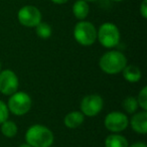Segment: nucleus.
I'll return each instance as SVG.
<instances>
[{
	"label": "nucleus",
	"mask_w": 147,
	"mask_h": 147,
	"mask_svg": "<svg viewBox=\"0 0 147 147\" xmlns=\"http://www.w3.org/2000/svg\"><path fill=\"white\" fill-rule=\"evenodd\" d=\"M53 140V131L40 124L30 126L25 133V142L31 147H51Z\"/></svg>",
	"instance_id": "f257e3e1"
},
{
	"label": "nucleus",
	"mask_w": 147,
	"mask_h": 147,
	"mask_svg": "<svg viewBox=\"0 0 147 147\" xmlns=\"http://www.w3.org/2000/svg\"><path fill=\"white\" fill-rule=\"evenodd\" d=\"M127 65V57L119 51H110L105 53L99 61V67L108 75H116L123 71Z\"/></svg>",
	"instance_id": "f03ea898"
},
{
	"label": "nucleus",
	"mask_w": 147,
	"mask_h": 147,
	"mask_svg": "<svg viewBox=\"0 0 147 147\" xmlns=\"http://www.w3.org/2000/svg\"><path fill=\"white\" fill-rule=\"evenodd\" d=\"M74 37L79 45L90 47L97 40V28L92 22L80 20L74 27Z\"/></svg>",
	"instance_id": "7ed1b4c3"
},
{
	"label": "nucleus",
	"mask_w": 147,
	"mask_h": 147,
	"mask_svg": "<svg viewBox=\"0 0 147 147\" xmlns=\"http://www.w3.org/2000/svg\"><path fill=\"white\" fill-rule=\"evenodd\" d=\"M97 39L101 45L106 49L117 47L120 41V31L116 24L112 22H105L97 30Z\"/></svg>",
	"instance_id": "20e7f679"
},
{
	"label": "nucleus",
	"mask_w": 147,
	"mask_h": 147,
	"mask_svg": "<svg viewBox=\"0 0 147 147\" xmlns=\"http://www.w3.org/2000/svg\"><path fill=\"white\" fill-rule=\"evenodd\" d=\"M32 106V100L30 96L25 92H15L14 94L10 95L7 108L9 112L12 113L15 116H23L29 112Z\"/></svg>",
	"instance_id": "39448f33"
},
{
	"label": "nucleus",
	"mask_w": 147,
	"mask_h": 147,
	"mask_svg": "<svg viewBox=\"0 0 147 147\" xmlns=\"http://www.w3.org/2000/svg\"><path fill=\"white\" fill-rule=\"evenodd\" d=\"M17 19L25 27H35L42 19L41 12L34 5H25L18 10Z\"/></svg>",
	"instance_id": "423d86ee"
},
{
	"label": "nucleus",
	"mask_w": 147,
	"mask_h": 147,
	"mask_svg": "<svg viewBox=\"0 0 147 147\" xmlns=\"http://www.w3.org/2000/svg\"><path fill=\"white\" fill-rule=\"evenodd\" d=\"M104 100L100 95L91 94L83 98L80 104L81 112L85 117H95L102 111Z\"/></svg>",
	"instance_id": "0eeeda50"
},
{
	"label": "nucleus",
	"mask_w": 147,
	"mask_h": 147,
	"mask_svg": "<svg viewBox=\"0 0 147 147\" xmlns=\"http://www.w3.org/2000/svg\"><path fill=\"white\" fill-rule=\"evenodd\" d=\"M104 125L107 130L112 133L122 132L128 127L129 118L124 113L119 112V111H113L105 117Z\"/></svg>",
	"instance_id": "6e6552de"
},
{
	"label": "nucleus",
	"mask_w": 147,
	"mask_h": 147,
	"mask_svg": "<svg viewBox=\"0 0 147 147\" xmlns=\"http://www.w3.org/2000/svg\"><path fill=\"white\" fill-rule=\"evenodd\" d=\"M19 81L16 74L11 69L0 71V93L10 96L18 91Z\"/></svg>",
	"instance_id": "1a4fd4ad"
},
{
	"label": "nucleus",
	"mask_w": 147,
	"mask_h": 147,
	"mask_svg": "<svg viewBox=\"0 0 147 147\" xmlns=\"http://www.w3.org/2000/svg\"><path fill=\"white\" fill-rule=\"evenodd\" d=\"M129 124L136 133L145 135L147 133V112L143 110L141 112L134 113L129 121Z\"/></svg>",
	"instance_id": "9d476101"
},
{
	"label": "nucleus",
	"mask_w": 147,
	"mask_h": 147,
	"mask_svg": "<svg viewBox=\"0 0 147 147\" xmlns=\"http://www.w3.org/2000/svg\"><path fill=\"white\" fill-rule=\"evenodd\" d=\"M85 116L81 111H73L69 113L63 118V124L69 129H75L80 127L84 123Z\"/></svg>",
	"instance_id": "9b49d317"
},
{
	"label": "nucleus",
	"mask_w": 147,
	"mask_h": 147,
	"mask_svg": "<svg viewBox=\"0 0 147 147\" xmlns=\"http://www.w3.org/2000/svg\"><path fill=\"white\" fill-rule=\"evenodd\" d=\"M90 13L89 2L85 0H77L73 5V14L79 20H85Z\"/></svg>",
	"instance_id": "f8f14e48"
},
{
	"label": "nucleus",
	"mask_w": 147,
	"mask_h": 147,
	"mask_svg": "<svg viewBox=\"0 0 147 147\" xmlns=\"http://www.w3.org/2000/svg\"><path fill=\"white\" fill-rule=\"evenodd\" d=\"M121 73L123 75V78L129 83L139 82L141 80V77H142V73H141L140 69L134 65H126Z\"/></svg>",
	"instance_id": "ddd939ff"
},
{
	"label": "nucleus",
	"mask_w": 147,
	"mask_h": 147,
	"mask_svg": "<svg viewBox=\"0 0 147 147\" xmlns=\"http://www.w3.org/2000/svg\"><path fill=\"white\" fill-rule=\"evenodd\" d=\"M105 147H129L127 138L119 133H112L105 139Z\"/></svg>",
	"instance_id": "4468645a"
},
{
	"label": "nucleus",
	"mask_w": 147,
	"mask_h": 147,
	"mask_svg": "<svg viewBox=\"0 0 147 147\" xmlns=\"http://www.w3.org/2000/svg\"><path fill=\"white\" fill-rule=\"evenodd\" d=\"M0 130L1 133L4 135L7 138H12L15 135L17 134V131H18V127H17L16 123L14 121H11L7 119L6 121L0 125Z\"/></svg>",
	"instance_id": "2eb2a0df"
},
{
	"label": "nucleus",
	"mask_w": 147,
	"mask_h": 147,
	"mask_svg": "<svg viewBox=\"0 0 147 147\" xmlns=\"http://www.w3.org/2000/svg\"><path fill=\"white\" fill-rule=\"evenodd\" d=\"M35 31H36V34L39 38L42 39H47L51 36V33H53V29L51 26L47 22H40L35 26Z\"/></svg>",
	"instance_id": "dca6fc26"
},
{
	"label": "nucleus",
	"mask_w": 147,
	"mask_h": 147,
	"mask_svg": "<svg viewBox=\"0 0 147 147\" xmlns=\"http://www.w3.org/2000/svg\"><path fill=\"white\" fill-rule=\"evenodd\" d=\"M122 107L128 114H134L138 109V102L135 97L129 96L124 99L122 103Z\"/></svg>",
	"instance_id": "f3484780"
},
{
	"label": "nucleus",
	"mask_w": 147,
	"mask_h": 147,
	"mask_svg": "<svg viewBox=\"0 0 147 147\" xmlns=\"http://www.w3.org/2000/svg\"><path fill=\"white\" fill-rule=\"evenodd\" d=\"M137 102H138V106L140 107L142 110H147V87H143L141 91L139 92L138 96H137Z\"/></svg>",
	"instance_id": "a211bd4d"
},
{
	"label": "nucleus",
	"mask_w": 147,
	"mask_h": 147,
	"mask_svg": "<svg viewBox=\"0 0 147 147\" xmlns=\"http://www.w3.org/2000/svg\"><path fill=\"white\" fill-rule=\"evenodd\" d=\"M8 116H9V110L7 108V105L0 100V125L8 119Z\"/></svg>",
	"instance_id": "6ab92c4d"
},
{
	"label": "nucleus",
	"mask_w": 147,
	"mask_h": 147,
	"mask_svg": "<svg viewBox=\"0 0 147 147\" xmlns=\"http://www.w3.org/2000/svg\"><path fill=\"white\" fill-rule=\"evenodd\" d=\"M139 12H140L141 16L144 19L147 18V0H142V2L139 7Z\"/></svg>",
	"instance_id": "aec40b11"
},
{
	"label": "nucleus",
	"mask_w": 147,
	"mask_h": 147,
	"mask_svg": "<svg viewBox=\"0 0 147 147\" xmlns=\"http://www.w3.org/2000/svg\"><path fill=\"white\" fill-rule=\"evenodd\" d=\"M51 1L53 3H55V4L61 5V4H65V3H67L69 0H51Z\"/></svg>",
	"instance_id": "412c9836"
},
{
	"label": "nucleus",
	"mask_w": 147,
	"mask_h": 147,
	"mask_svg": "<svg viewBox=\"0 0 147 147\" xmlns=\"http://www.w3.org/2000/svg\"><path fill=\"white\" fill-rule=\"evenodd\" d=\"M129 147H147V146H146V144H145V143H143V142H136V143H134V144H132L131 146H129Z\"/></svg>",
	"instance_id": "4be33fe9"
},
{
	"label": "nucleus",
	"mask_w": 147,
	"mask_h": 147,
	"mask_svg": "<svg viewBox=\"0 0 147 147\" xmlns=\"http://www.w3.org/2000/svg\"><path fill=\"white\" fill-rule=\"evenodd\" d=\"M18 147H31V146L29 144H27L26 142H25V143H22V144H20Z\"/></svg>",
	"instance_id": "5701e85b"
},
{
	"label": "nucleus",
	"mask_w": 147,
	"mask_h": 147,
	"mask_svg": "<svg viewBox=\"0 0 147 147\" xmlns=\"http://www.w3.org/2000/svg\"><path fill=\"white\" fill-rule=\"evenodd\" d=\"M87 2H96V1H99V0H85Z\"/></svg>",
	"instance_id": "b1692460"
},
{
	"label": "nucleus",
	"mask_w": 147,
	"mask_h": 147,
	"mask_svg": "<svg viewBox=\"0 0 147 147\" xmlns=\"http://www.w3.org/2000/svg\"><path fill=\"white\" fill-rule=\"evenodd\" d=\"M112 1H115V2H121L123 0H112Z\"/></svg>",
	"instance_id": "393cba45"
},
{
	"label": "nucleus",
	"mask_w": 147,
	"mask_h": 147,
	"mask_svg": "<svg viewBox=\"0 0 147 147\" xmlns=\"http://www.w3.org/2000/svg\"><path fill=\"white\" fill-rule=\"evenodd\" d=\"M0 71H1V63H0Z\"/></svg>",
	"instance_id": "a878e982"
}]
</instances>
